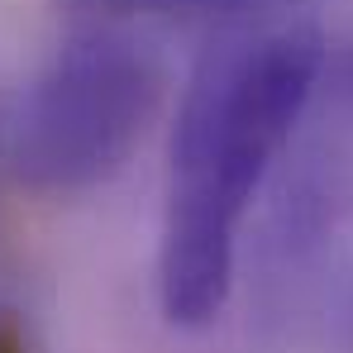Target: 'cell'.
Segmentation results:
<instances>
[{"label": "cell", "mask_w": 353, "mask_h": 353, "mask_svg": "<svg viewBox=\"0 0 353 353\" xmlns=\"http://www.w3.org/2000/svg\"><path fill=\"white\" fill-rule=\"evenodd\" d=\"M315 24H277L220 39L196 67L172 129V176L158 248L163 315L210 325L234 292L239 234L272 181L325 67Z\"/></svg>", "instance_id": "cell-1"}, {"label": "cell", "mask_w": 353, "mask_h": 353, "mask_svg": "<svg viewBox=\"0 0 353 353\" xmlns=\"http://www.w3.org/2000/svg\"><path fill=\"white\" fill-rule=\"evenodd\" d=\"M163 62L119 24L86 19L24 86L10 115V163L48 196L91 191L134 158L163 105Z\"/></svg>", "instance_id": "cell-2"}, {"label": "cell", "mask_w": 353, "mask_h": 353, "mask_svg": "<svg viewBox=\"0 0 353 353\" xmlns=\"http://www.w3.org/2000/svg\"><path fill=\"white\" fill-rule=\"evenodd\" d=\"M353 220V29L325 48L287 153L272 172L268 243L277 258H305Z\"/></svg>", "instance_id": "cell-3"}, {"label": "cell", "mask_w": 353, "mask_h": 353, "mask_svg": "<svg viewBox=\"0 0 353 353\" xmlns=\"http://www.w3.org/2000/svg\"><path fill=\"white\" fill-rule=\"evenodd\" d=\"M77 14L96 24H124V19H176V24H215V19H253L287 10L296 0H62Z\"/></svg>", "instance_id": "cell-4"}]
</instances>
